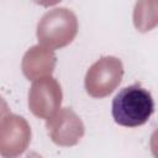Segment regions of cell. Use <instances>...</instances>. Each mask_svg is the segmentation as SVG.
<instances>
[{
  "instance_id": "cell-1",
  "label": "cell",
  "mask_w": 158,
  "mask_h": 158,
  "mask_svg": "<svg viewBox=\"0 0 158 158\" xmlns=\"http://www.w3.org/2000/svg\"><path fill=\"white\" fill-rule=\"evenodd\" d=\"M112 117L125 127L144 125L154 111V101L148 90L139 84L121 89L112 100Z\"/></svg>"
},
{
  "instance_id": "cell-2",
  "label": "cell",
  "mask_w": 158,
  "mask_h": 158,
  "mask_svg": "<svg viewBox=\"0 0 158 158\" xmlns=\"http://www.w3.org/2000/svg\"><path fill=\"white\" fill-rule=\"evenodd\" d=\"M78 33V19L67 7H56L47 11L37 23L40 44L59 49L73 42Z\"/></svg>"
},
{
  "instance_id": "cell-3",
  "label": "cell",
  "mask_w": 158,
  "mask_h": 158,
  "mask_svg": "<svg viewBox=\"0 0 158 158\" xmlns=\"http://www.w3.org/2000/svg\"><path fill=\"white\" fill-rule=\"evenodd\" d=\"M122 77L123 65L118 58L112 56L101 57L85 74V90L91 98H106L120 85Z\"/></svg>"
},
{
  "instance_id": "cell-4",
  "label": "cell",
  "mask_w": 158,
  "mask_h": 158,
  "mask_svg": "<svg viewBox=\"0 0 158 158\" xmlns=\"http://www.w3.org/2000/svg\"><path fill=\"white\" fill-rule=\"evenodd\" d=\"M31 142V127L19 115L2 111L0 121V154L6 158L21 156Z\"/></svg>"
},
{
  "instance_id": "cell-5",
  "label": "cell",
  "mask_w": 158,
  "mask_h": 158,
  "mask_svg": "<svg viewBox=\"0 0 158 158\" xmlns=\"http://www.w3.org/2000/svg\"><path fill=\"white\" fill-rule=\"evenodd\" d=\"M63 93L59 83L53 77L33 80L28 91V107L38 118H49L62 105Z\"/></svg>"
},
{
  "instance_id": "cell-6",
  "label": "cell",
  "mask_w": 158,
  "mask_h": 158,
  "mask_svg": "<svg viewBox=\"0 0 158 158\" xmlns=\"http://www.w3.org/2000/svg\"><path fill=\"white\" fill-rule=\"evenodd\" d=\"M46 127L52 142L60 147L75 146L85 133L81 118L70 107L59 109L47 118Z\"/></svg>"
},
{
  "instance_id": "cell-7",
  "label": "cell",
  "mask_w": 158,
  "mask_h": 158,
  "mask_svg": "<svg viewBox=\"0 0 158 158\" xmlns=\"http://www.w3.org/2000/svg\"><path fill=\"white\" fill-rule=\"evenodd\" d=\"M56 63L57 57L52 48L36 44L23 54L21 69L28 80H36L52 75L56 68Z\"/></svg>"
},
{
  "instance_id": "cell-8",
  "label": "cell",
  "mask_w": 158,
  "mask_h": 158,
  "mask_svg": "<svg viewBox=\"0 0 158 158\" xmlns=\"http://www.w3.org/2000/svg\"><path fill=\"white\" fill-rule=\"evenodd\" d=\"M133 25L144 33L158 26V0H137L133 7Z\"/></svg>"
},
{
  "instance_id": "cell-9",
  "label": "cell",
  "mask_w": 158,
  "mask_h": 158,
  "mask_svg": "<svg viewBox=\"0 0 158 158\" xmlns=\"http://www.w3.org/2000/svg\"><path fill=\"white\" fill-rule=\"evenodd\" d=\"M149 147L152 151V154L158 158V128L152 133L151 141H149Z\"/></svg>"
},
{
  "instance_id": "cell-10",
  "label": "cell",
  "mask_w": 158,
  "mask_h": 158,
  "mask_svg": "<svg viewBox=\"0 0 158 158\" xmlns=\"http://www.w3.org/2000/svg\"><path fill=\"white\" fill-rule=\"evenodd\" d=\"M36 4L41 5V6H44V7H48V6H53L56 4H58L59 1L62 0H33Z\"/></svg>"
}]
</instances>
